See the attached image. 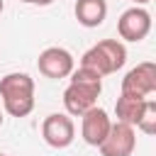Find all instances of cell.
<instances>
[{"mask_svg":"<svg viewBox=\"0 0 156 156\" xmlns=\"http://www.w3.org/2000/svg\"><path fill=\"white\" fill-rule=\"evenodd\" d=\"M2 107L10 117H27L34 110V78L27 73H7L0 78Z\"/></svg>","mask_w":156,"mask_h":156,"instance_id":"cell-1","label":"cell"},{"mask_svg":"<svg viewBox=\"0 0 156 156\" xmlns=\"http://www.w3.org/2000/svg\"><path fill=\"white\" fill-rule=\"evenodd\" d=\"M127 61V49L119 39H102L98 41L95 46H90L83 58H80V66L85 68H93L95 73L100 76H110L115 71H119Z\"/></svg>","mask_w":156,"mask_h":156,"instance_id":"cell-2","label":"cell"},{"mask_svg":"<svg viewBox=\"0 0 156 156\" xmlns=\"http://www.w3.org/2000/svg\"><path fill=\"white\" fill-rule=\"evenodd\" d=\"M100 93H102V83H68V88L63 90L66 115L80 117L83 112L98 105Z\"/></svg>","mask_w":156,"mask_h":156,"instance_id":"cell-3","label":"cell"},{"mask_svg":"<svg viewBox=\"0 0 156 156\" xmlns=\"http://www.w3.org/2000/svg\"><path fill=\"white\" fill-rule=\"evenodd\" d=\"M41 136L49 146L54 149H66L73 144L76 139V124L71 119V115H63V112H54V115H46L44 122H41Z\"/></svg>","mask_w":156,"mask_h":156,"instance_id":"cell-4","label":"cell"},{"mask_svg":"<svg viewBox=\"0 0 156 156\" xmlns=\"http://www.w3.org/2000/svg\"><path fill=\"white\" fill-rule=\"evenodd\" d=\"M134 146H136L134 127L124 124V122H115L98 149H100L102 156H132Z\"/></svg>","mask_w":156,"mask_h":156,"instance_id":"cell-5","label":"cell"},{"mask_svg":"<svg viewBox=\"0 0 156 156\" xmlns=\"http://www.w3.org/2000/svg\"><path fill=\"white\" fill-rule=\"evenodd\" d=\"M117 32H119V37L127 39V41H141V39H146V34L151 32V15H149L144 7L134 5V7H129V10H124V12L119 15V20H117Z\"/></svg>","mask_w":156,"mask_h":156,"instance_id":"cell-6","label":"cell"},{"mask_svg":"<svg viewBox=\"0 0 156 156\" xmlns=\"http://www.w3.org/2000/svg\"><path fill=\"white\" fill-rule=\"evenodd\" d=\"M37 68L44 78H66L73 71V56L63 46H49L39 54Z\"/></svg>","mask_w":156,"mask_h":156,"instance_id":"cell-7","label":"cell"},{"mask_svg":"<svg viewBox=\"0 0 156 156\" xmlns=\"http://www.w3.org/2000/svg\"><path fill=\"white\" fill-rule=\"evenodd\" d=\"M122 93L132 95H154L156 93V63L154 61H141L136 63L124 78H122Z\"/></svg>","mask_w":156,"mask_h":156,"instance_id":"cell-8","label":"cell"},{"mask_svg":"<svg viewBox=\"0 0 156 156\" xmlns=\"http://www.w3.org/2000/svg\"><path fill=\"white\" fill-rule=\"evenodd\" d=\"M110 127H112L110 115L98 105L80 115V134H83V141L90 144V146H100L102 139L107 136Z\"/></svg>","mask_w":156,"mask_h":156,"instance_id":"cell-9","label":"cell"},{"mask_svg":"<svg viewBox=\"0 0 156 156\" xmlns=\"http://www.w3.org/2000/svg\"><path fill=\"white\" fill-rule=\"evenodd\" d=\"M76 20L78 24L93 29V27H100L107 17V2L105 0H76Z\"/></svg>","mask_w":156,"mask_h":156,"instance_id":"cell-10","label":"cell"},{"mask_svg":"<svg viewBox=\"0 0 156 156\" xmlns=\"http://www.w3.org/2000/svg\"><path fill=\"white\" fill-rule=\"evenodd\" d=\"M144 105H146V98L144 95H132V93H122L115 102V115H117V122H124V124H132L136 127L141 112H144Z\"/></svg>","mask_w":156,"mask_h":156,"instance_id":"cell-11","label":"cell"},{"mask_svg":"<svg viewBox=\"0 0 156 156\" xmlns=\"http://www.w3.org/2000/svg\"><path fill=\"white\" fill-rule=\"evenodd\" d=\"M136 129H141L144 134H156V102L151 98H146V105H144V112L136 122Z\"/></svg>","mask_w":156,"mask_h":156,"instance_id":"cell-12","label":"cell"},{"mask_svg":"<svg viewBox=\"0 0 156 156\" xmlns=\"http://www.w3.org/2000/svg\"><path fill=\"white\" fill-rule=\"evenodd\" d=\"M71 83H102V76L95 73L93 68L78 66V68L71 71Z\"/></svg>","mask_w":156,"mask_h":156,"instance_id":"cell-13","label":"cell"},{"mask_svg":"<svg viewBox=\"0 0 156 156\" xmlns=\"http://www.w3.org/2000/svg\"><path fill=\"white\" fill-rule=\"evenodd\" d=\"M20 2H27V5H41V7H44V5H51L54 0H20Z\"/></svg>","mask_w":156,"mask_h":156,"instance_id":"cell-14","label":"cell"},{"mask_svg":"<svg viewBox=\"0 0 156 156\" xmlns=\"http://www.w3.org/2000/svg\"><path fill=\"white\" fill-rule=\"evenodd\" d=\"M2 10H5V0H0V15H2Z\"/></svg>","mask_w":156,"mask_h":156,"instance_id":"cell-15","label":"cell"},{"mask_svg":"<svg viewBox=\"0 0 156 156\" xmlns=\"http://www.w3.org/2000/svg\"><path fill=\"white\" fill-rule=\"evenodd\" d=\"M134 2H136V5H146L149 0H134Z\"/></svg>","mask_w":156,"mask_h":156,"instance_id":"cell-16","label":"cell"},{"mask_svg":"<svg viewBox=\"0 0 156 156\" xmlns=\"http://www.w3.org/2000/svg\"><path fill=\"white\" fill-rule=\"evenodd\" d=\"M2 119H5V117H2V110H0V127H2Z\"/></svg>","mask_w":156,"mask_h":156,"instance_id":"cell-17","label":"cell"},{"mask_svg":"<svg viewBox=\"0 0 156 156\" xmlns=\"http://www.w3.org/2000/svg\"><path fill=\"white\" fill-rule=\"evenodd\" d=\"M0 156H7V154H0Z\"/></svg>","mask_w":156,"mask_h":156,"instance_id":"cell-18","label":"cell"}]
</instances>
